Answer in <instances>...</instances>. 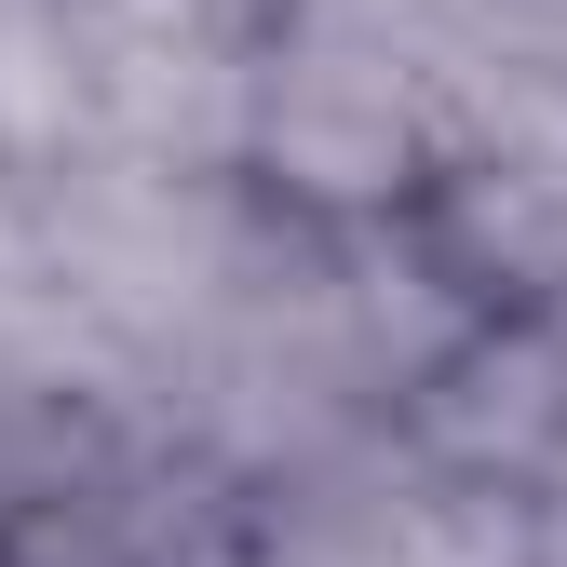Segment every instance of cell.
<instances>
[{
	"label": "cell",
	"mask_w": 567,
	"mask_h": 567,
	"mask_svg": "<svg viewBox=\"0 0 567 567\" xmlns=\"http://www.w3.org/2000/svg\"><path fill=\"white\" fill-rule=\"evenodd\" d=\"M486 109V0H270L244 54V189L311 230L433 217Z\"/></svg>",
	"instance_id": "obj_1"
},
{
	"label": "cell",
	"mask_w": 567,
	"mask_h": 567,
	"mask_svg": "<svg viewBox=\"0 0 567 567\" xmlns=\"http://www.w3.org/2000/svg\"><path fill=\"white\" fill-rule=\"evenodd\" d=\"M270 567H540V486L473 473L433 433H338L324 460L257 486Z\"/></svg>",
	"instance_id": "obj_2"
},
{
	"label": "cell",
	"mask_w": 567,
	"mask_h": 567,
	"mask_svg": "<svg viewBox=\"0 0 567 567\" xmlns=\"http://www.w3.org/2000/svg\"><path fill=\"white\" fill-rule=\"evenodd\" d=\"M433 244L473 270L486 311H567V109L554 95H514L486 68L473 150L433 189Z\"/></svg>",
	"instance_id": "obj_3"
},
{
	"label": "cell",
	"mask_w": 567,
	"mask_h": 567,
	"mask_svg": "<svg viewBox=\"0 0 567 567\" xmlns=\"http://www.w3.org/2000/svg\"><path fill=\"white\" fill-rule=\"evenodd\" d=\"M486 68H501L514 95L567 109V0H486Z\"/></svg>",
	"instance_id": "obj_4"
}]
</instances>
